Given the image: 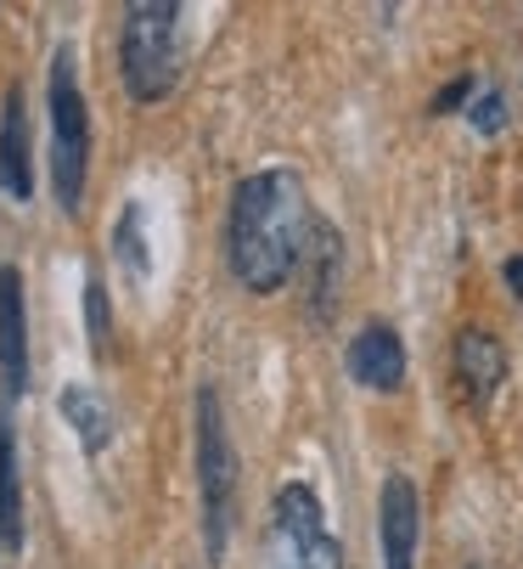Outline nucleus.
Wrapping results in <instances>:
<instances>
[{
  "label": "nucleus",
  "mask_w": 523,
  "mask_h": 569,
  "mask_svg": "<svg viewBox=\"0 0 523 569\" xmlns=\"http://www.w3.org/2000/svg\"><path fill=\"white\" fill-rule=\"evenodd\" d=\"M310 198L299 170L271 164L253 170L248 181H237L231 192V220H225V254H231V277L248 293H276L288 288V277L299 271L304 237H310Z\"/></svg>",
  "instance_id": "obj_1"
},
{
  "label": "nucleus",
  "mask_w": 523,
  "mask_h": 569,
  "mask_svg": "<svg viewBox=\"0 0 523 569\" xmlns=\"http://www.w3.org/2000/svg\"><path fill=\"white\" fill-rule=\"evenodd\" d=\"M181 7L174 0H135L119 23V73L135 102H163L181 86L187 68V34H181Z\"/></svg>",
  "instance_id": "obj_2"
},
{
  "label": "nucleus",
  "mask_w": 523,
  "mask_h": 569,
  "mask_svg": "<svg viewBox=\"0 0 523 569\" xmlns=\"http://www.w3.org/2000/svg\"><path fill=\"white\" fill-rule=\"evenodd\" d=\"M237 491H242V462H237V446H231V429H225V406H220V389L203 383L198 389V497H203L209 563H220L225 547H231Z\"/></svg>",
  "instance_id": "obj_3"
},
{
  "label": "nucleus",
  "mask_w": 523,
  "mask_h": 569,
  "mask_svg": "<svg viewBox=\"0 0 523 569\" xmlns=\"http://www.w3.org/2000/svg\"><path fill=\"white\" fill-rule=\"evenodd\" d=\"M84 176H91V108L79 91L73 46L51 57V187L62 214L84 209Z\"/></svg>",
  "instance_id": "obj_4"
},
{
  "label": "nucleus",
  "mask_w": 523,
  "mask_h": 569,
  "mask_svg": "<svg viewBox=\"0 0 523 569\" xmlns=\"http://www.w3.org/2000/svg\"><path fill=\"white\" fill-rule=\"evenodd\" d=\"M271 569H343V547L310 485H282L271 502Z\"/></svg>",
  "instance_id": "obj_5"
},
{
  "label": "nucleus",
  "mask_w": 523,
  "mask_h": 569,
  "mask_svg": "<svg viewBox=\"0 0 523 569\" xmlns=\"http://www.w3.org/2000/svg\"><path fill=\"white\" fill-rule=\"evenodd\" d=\"M416 536H422V497L411 473H389L378 491V547L383 569H416Z\"/></svg>",
  "instance_id": "obj_6"
},
{
  "label": "nucleus",
  "mask_w": 523,
  "mask_h": 569,
  "mask_svg": "<svg viewBox=\"0 0 523 569\" xmlns=\"http://www.w3.org/2000/svg\"><path fill=\"white\" fill-rule=\"evenodd\" d=\"M299 277H304V299H310V316L332 321L338 310V293H343V237L332 220H310V237H304V254H299Z\"/></svg>",
  "instance_id": "obj_7"
},
{
  "label": "nucleus",
  "mask_w": 523,
  "mask_h": 569,
  "mask_svg": "<svg viewBox=\"0 0 523 569\" xmlns=\"http://www.w3.org/2000/svg\"><path fill=\"white\" fill-rule=\"evenodd\" d=\"M0 389L7 400L29 395V310L18 266H0Z\"/></svg>",
  "instance_id": "obj_8"
},
{
  "label": "nucleus",
  "mask_w": 523,
  "mask_h": 569,
  "mask_svg": "<svg viewBox=\"0 0 523 569\" xmlns=\"http://www.w3.org/2000/svg\"><path fill=\"white\" fill-rule=\"evenodd\" d=\"M343 367L361 389H400L405 383V339L389 328V321H366V328L343 345Z\"/></svg>",
  "instance_id": "obj_9"
},
{
  "label": "nucleus",
  "mask_w": 523,
  "mask_h": 569,
  "mask_svg": "<svg viewBox=\"0 0 523 569\" xmlns=\"http://www.w3.org/2000/svg\"><path fill=\"white\" fill-rule=\"evenodd\" d=\"M0 187H7L18 203L34 198V158H29V102H23V86H12L7 102H0Z\"/></svg>",
  "instance_id": "obj_10"
},
{
  "label": "nucleus",
  "mask_w": 523,
  "mask_h": 569,
  "mask_svg": "<svg viewBox=\"0 0 523 569\" xmlns=\"http://www.w3.org/2000/svg\"><path fill=\"white\" fill-rule=\"evenodd\" d=\"M456 383H462V395L473 400V406H490L495 400V389H501V378H506V350H501V339L495 333H484V328H467V333H456Z\"/></svg>",
  "instance_id": "obj_11"
},
{
  "label": "nucleus",
  "mask_w": 523,
  "mask_h": 569,
  "mask_svg": "<svg viewBox=\"0 0 523 569\" xmlns=\"http://www.w3.org/2000/svg\"><path fill=\"white\" fill-rule=\"evenodd\" d=\"M57 412L68 418V429L79 435V446L91 457L108 451V440H113V406H108V395L97 383H68L57 395Z\"/></svg>",
  "instance_id": "obj_12"
},
{
  "label": "nucleus",
  "mask_w": 523,
  "mask_h": 569,
  "mask_svg": "<svg viewBox=\"0 0 523 569\" xmlns=\"http://www.w3.org/2000/svg\"><path fill=\"white\" fill-rule=\"evenodd\" d=\"M0 541L23 552V479H18V435L0 412Z\"/></svg>",
  "instance_id": "obj_13"
},
{
  "label": "nucleus",
  "mask_w": 523,
  "mask_h": 569,
  "mask_svg": "<svg viewBox=\"0 0 523 569\" xmlns=\"http://www.w3.org/2000/svg\"><path fill=\"white\" fill-rule=\"evenodd\" d=\"M113 254L124 260L130 277H147V242H141V203H124L119 226H113Z\"/></svg>",
  "instance_id": "obj_14"
},
{
  "label": "nucleus",
  "mask_w": 523,
  "mask_h": 569,
  "mask_svg": "<svg viewBox=\"0 0 523 569\" xmlns=\"http://www.w3.org/2000/svg\"><path fill=\"white\" fill-rule=\"evenodd\" d=\"M84 328H91V350L108 356V339H113V310H108V288L102 277L84 282Z\"/></svg>",
  "instance_id": "obj_15"
},
{
  "label": "nucleus",
  "mask_w": 523,
  "mask_h": 569,
  "mask_svg": "<svg viewBox=\"0 0 523 569\" xmlns=\"http://www.w3.org/2000/svg\"><path fill=\"white\" fill-rule=\"evenodd\" d=\"M467 119H473V130L495 136V130L506 124V102H501V91H484V97H473V102H467Z\"/></svg>",
  "instance_id": "obj_16"
},
{
  "label": "nucleus",
  "mask_w": 523,
  "mask_h": 569,
  "mask_svg": "<svg viewBox=\"0 0 523 569\" xmlns=\"http://www.w3.org/2000/svg\"><path fill=\"white\" fill-rule=\"evenodd\" d=\"M473 91H479V79L473 73H462V79H451V86L433 97V113H456V108H467L473 102Z\"/></svg>",
  "instance_id": "obj_17"
},
{
  "label": "nucleus",
  "mask_w": 523,
  "mask_h": 569,
  "mask_svg": "<svg viewBox=\"0 0 523 569\" xmlns=\"http://www.w3.org/2000/svg\"><path fill=\"white\" fill-rule=\"evenodd\" d=\"M501 277H506V288H512V293L523 299V254H512V260L501 266Z\"/></svg>",
  "instance_id": "obj_18"
},
{
  "label": "nucleus",
  "mask_w": 523,
  "mask_h": 569,
  "mask_svg": "<svg viewBox=\"0 0 523 569\" xmlns=\"http://www.w3.org/2000/svg\"><path fill=\"white\" fill-rule=\"evenodd\" d=\"M473 569H479V563H473Z\"/></svg>",
  "instance_id": "obj_19"
}]
</instances>
